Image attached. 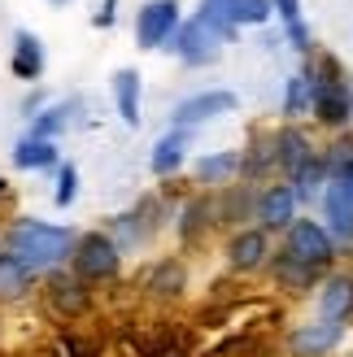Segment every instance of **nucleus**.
Here are the masks:
<instances>
[{"mask_svg":"<svg viewBox=\"0 0 353 357\" xmlns=\"http://www.w3.org/2000/svg\"><path fill=\"white\" fill-rule=\"evenodd\" d=\"M345 340V323H331V318H319V323H306L288 335V349L296 357H327Z\"/></svg>","mask_w":353,"mask_h":357,"instance_id":"obj_11","label":"nucleus"},{"mask_svg":"<svg viewBox=\"0 0 353 357\" xmlns=\"http://www.w3.org/2000/svg\"><path fill=\"white\" fill-rule=\"evenodd\" d=\"M179 31V0H144L135 13V44L140 48H170Z\"/></svg>","mask_w":353,"mask_h":357,"instance_id":"obj_5","label":"nucleus"},{"mask_svg":"<svg viewBox=\"0 0 353 357\" xmlns=\"http://www.w3.org/2000/svg\"><path fill=\"white\" fill-rule=\"evenodd\" d=\"M75 192H79V170L66 162V166L57 170V205H61V209L75 205Z\"/></svg>","mask_w":353,"mask_h":357,"instance_id":"obj_28","label":"nucleus"},{"mask_svg":"<svg viewBox=\"0 0 353 357\" xmlns=\"http://www.w3.org/2000/svg\"><path fill=\"white\" fill-rule=\"evenodd\" d=\"M44 296H48V310L57 318H83L92 310V288L75 271H52L44 279Z\"/></svg>","mask_w":353,"mask_h":357,"instance_id":"obj_7","label":"nucleus"},{"mask_svg":"<svg viewBox=\"0 0 353 357\" xmlns=\"http://www.w3.org/2000/svg\"><path fill=\"white\" fill-rule=\"evenodd\" d=\"M271 261V240H266V231L262 227H244L232 236V244H227V266L240 275H249V271H262V266Z\"/></svg>","mask_w":353,"mask_h":357,"instance_id":"obj_10","label":"nucleus"},{"mask_svg":"<svg viewBox=\"0 0 353 357\" xmlns=\"http://www.w3.org/2000/svg\"><path fill=\"white\" fill-rule=\"evenodd\" d=\"M271 275L284 292H310L314 283H319V271L306 261H296L292 253H271Z\"/></svg>","mask_w":353,"mask_h":357,"instance_id":"obj_16","label":"nucleus"},{"mask_svg":"<svg viewBox=\"0 0 353 357\" xmlns=\"http://www.w3.org/2000/svg\"><path fill=\"white\" fill-rule=\"evenodd\" d=\"M31 283H35V271H31V266H22V261L9 257V253H0V301L27 296Z\"/></svg>","mask_w":353,"mask_h":357,"instance_id":"obj_21","label":"nucleus"},{"mask_svg":"<svg viewBox=\"0 0 353 357\" xmlns=\"http://www.w3.org/2000/svg\"><path fill=\"white\" fill-rule=\"evenodd\" d=\"M314 109V83H310V70L288 79V92H284V118H301Z\"/></svg>","mask_w":353,"mask_h":357,"instance_id":"obj_24","label":"nucleus"},{"mask_svg":"<svg viewBox=\"0 0 353 357\" xmlns=\"http://www.w3.org/2000/svg\"><path fill=\"white\" fill-rule=\"evenodd\" d=\"M0 192H5V183H0Z\"/></svg>","mask_w":353,"mask_h":357,"instance_id":"obj_34","label":"nucleus"},{"mask_svg":"<svg viewBox=\"0 0 353 357\" xmlns=\"http://www.w3.org/2000/svg\"><path fill=\"white\" fill-rule=\"evenodd\" d=\"M13 166L17 170H48V166H57V144H52V139L27 135L22 144L13 149Z\"/></svg>","mask_w":353,"mask_h":357,"instance_id":"obj_22","label":"nucleus"},{"mask_svg":"<svg viewBox=\"0 0 353 357\" xmlns=\"http://www.w3.org/2000/svg\"><path fill=\"white\" fill-rule=\"evenodd\" d=\"M61 127H66V109H48L44 118H35L31 135H35V139H52V135H57Z\"/></svg>","mask_w":353,"mask_h":357,"instance_id":"obj_29","label":"nucleus"},{"mask_svg":"<svg viewBox=\"0 0 353 357\" xmlns=\"http://www.w3.org/2000/svg\"><path fill=\"white\" fill-rule=\"evenodd\" d=\"M240 174V153L227 149V153H209V157H197V178L209 188L218 183H232V178Z\"/></svg>","mask_w":353,"mask_h":357,"instance_id":"obj_20","label":"nucleus"},{"mask_svg":"<svg viewBox=\"0 0 353 357\" xmlns=\"http://www.w3.org/2000/svg\"><path fill=\"white\" fill-rule=\"evenodd\" d=\"M9 70H13V79H22V83H35V79L44 75V44L35 40L31 31H17V35H13Z\"/></svg>","mask_w":353,"mask_h":357,"instance_id":"obj_13","label":"nucleus"},{"mask_svg":"<svg viewBox=\"0 0 353 357\" xmlns=\"http://www.w3.org/2000/svg\"><path fill=\"white\" fill-rule=\"evenodd\" d=\"M319 314L331 318V323H349V318H353V275H331L323 283Z\"/></svg>","mask_w":353,"mask_h":357,"instance_id":"obj_17","label":"nucleus"},{"mask_svg":"<svg viewBox=\"0 0 353 357\" xmlns=\"http://www.w3.org/2000/svg\"><path fill=\"white\" fill-rule=\"evenodd\" d=\"M271 149H275V166L284 170L288 178H292V174H296V170H301V166L310 162V157H314L310 139H306L301 131H296V127H284V131H279V135L271 139Z\"/></svg>","mask_w":353,"mask_h":357,"instance_id":"obj_14","label":"nucleus"},{"mask_svg":"<svg viewBox=\"0 0 353 357\" xmlns=\"http://www.w3.org/2000/svg\"><path fill=\"white\" fill-rule=\"evenodd\" d=\"M114 105L127 127H140V75L135 70H118L114 75Z\"/></svg>","mask_w":353,"mask_h":357,"instance_id":"obj_19","label":"nucleus"},{"mask_svg":"<svg viewBox=\"0 0 353 357\" xmlns=\"http://www.w3.org/2000/svg\"><path fill=\"white\" fill-rule=\"evenodd\" d=\"M114 9H118V0H105L100 13H96V26H110V22H114Z\"/></svg>","mask_w":353,"mask_h":357,"instance_id":"obj_31","label":"nucleus"},{"mask_svg":"<svg viewBox=\"0 0 353 357\" xmlns=\"http://www.w3.org/2000/svg\"><path fill=\"white\" fill-rule=\"evenodd\" d=\"M61 344H66L70 357H96V344H92V340H79V335H66Z\"/></svg>","mask_w":353,"mask_h":357,"instance_id":"obj_30","label":"nucleus"},{"mask_svg":"<svg viewBox=\"0 0 353 357\" xmlns=\"http://www.w3.org/2000/svg\"><path fill=\"white\" fill-rule=\"evenodd\" d=\"M284 253H292L296 261L314 266V271H323V266H331V257H336V240H331L327 227H319L314 218H296V222L288 227Z\"/></svg>","mask_w":353,"mask_h":357,"instance_id":"obj_6","label":"nucleus"},{"mask_svg":"<svg viewBox=\"0 0 353 357\" xmlns=\"http://www.w3.org/2000/svg\"><path fill=\"white\" fill-rule=\"evenodd\" d=\"M188 144H192V131L188 127H174L170 135H162L153 144V157H149V170L157 174V178H166V174H174L183 166V157H188Z\"/></svg>","mask_w":353,"mask_h":357,"instance_id":"obj_12","label":"nucleus"},{"mask_svg":"<svg viewBox=\"0 0 353 357\" xmlns=\"http://www.w3.org/2000/svg\"><path fill=\"white\" fill-rule=\"evenodd\" d=\"M253 218L262 222V231H288L296 222V192H292V183H271L266 192H257Z\"/></svg>","mask_w":353,"mask_h":357,"instance_id":"obj_8","label":"nucleus"},{"mask_svg":"<svg viewBox=\"0 0 353 357\" xmlns=\"http://www.w3.org/2000/svg\"><path fill=\"white\" fill-rule=\"evenodd\" d=\"M209 213H214V205L209 201H192L188 209H183V222H179V231H183V240H192V236H201V227H209L214 218H209Z\"/></svg>","mask_w":353,"mask_h":357,"instance_id":"obj_27","label":"nucleus"},{"mask_svg":"<svg viewBox=\"0 0 353 357\" xmlns=\"http://www.w3.org/2000/svg\"><path fill=\"white\" fill-rule=\"evenodd\" d=\"M323 183H327V157H310V162L292 174V192H296V201H310V196H319Z\"/></svg>","mask_w":353,"mask_h":357,"instance_id":"obj_25","label":"nucleus"},{"mask_svg":"<svg viewBox=\"0 0 353 357\" xmlns=\"http://www.w3.org/2000/svg\"><path fill=\"white\" fill-rule=\"evenodd\" d=\"M5 253L17 257L22 266L40 271H57V266L75 253V231L57 227V222H40V218H17L5 231Z\"/></svg>","mask_w":353,"mask_h":357,"instance_id":"obj_1","label":"nucleus"},{"mask_svg":"<svg viewBox=\"0 0 353 357\" xmlns=\"http://www.w3.org/2000/svg\"><path fill=\"white\" fill-rule=\"evenodd\" d=\"M253 205H257V196L249 192V183H240L236 196H227L214 213H218V222H249L253 218Z\"/></svg>","mask_w":353,"mask_h":357,"instance_id":"obj_26","label":"nucleus"},{"mask_svg":"<svg viewBox=\"0 0 353 357\" xmlns=\"http://www.w3.org/2000/svg\"><path fill=\"white\" fill-rule=\"evenodd\" d=\"M310 83H314V118L327 127H345L353 118V92L345 87V70L336 57H319L310 66Z\"/></svg>","mask_w":353,"mask_h":357,"instance_id":"obj_3","label":"nucleus"},{"mask_svg":"<svg viewBox=\"0 0 353 357\" xmlns=\"http://www.w3.org/2000/svg\"><path fill=\"white\" fill-rule=\"evenodd\" d=\"M227 40H236V26H227L223 17H218V9L205 0V5L197 9V17L179 22L170 48L179 52V61H188V66H209V61L218 57V48H223Z\"/></svg>","mask_w":353,"mask_h":357,"instance_id":"obj_2","label":"nucleus"},{"mask_svg":"<svg viewBox=\"0 0 353 357\" xmlns=\"http://www.w3.org/2000/svg\"><path fill=\"white\" fill-rule=\"evenodd\" d=\"M35 357H57V353H35Z\"/></svg>","mask_w":353,"mask_h":357,"instance_id":"obj_32","label":"nucleus"},{"mask_svg":"<svg viewBox=\"0 0 353 357\" xmlns=\"http://www.w3.org/2000/svg\"><path fill=\"white\" fill-rule=\"evenodd\" d=\"M209 5H214L218 17H223L227 26H236V31H240V26H262V22L275 13L271 0H209Z\"/></svg>","mask_w":353,"mask_h":357,"instance_id":"obj_18","label":"nucleus"},{"mask_svg":"<svg viewBox=\"0 0 353 357\" xmlns=\"http://www.w3.org/2000/svg\"><path fill=\"white\" fill-rule=\"evenodd\" d=\"M52 5H70V0H52Z\"/></svg>","mask_w":353,"mask_h":357,"instance_id":"obj_33","label":"nucleus"},{"mask_svg":"<svg viewBox=\"0 0 353 357\" xmlns=\"http://www.w3.org/2000/svg\"><path fill=\"white\" fill-rule=\"evenodd\" d=\"M271 9L279 13V22H284V31H288V40H292V48H310V26L301 22V0H271Z\"/></svg>","mask_w":353,"mask_h":357,"instance_id":"obj_23","label":"nucleus"},{"mask_svg":"<svg viewBox=\"0 0 353 357\" xmlns=\"http://www.w3.org/2000/svg\"><path fill=\"white\" fill-rule=\"evenodd\" d=\"M183 288H188V271H183V261H174V257L157 261L153 271L144 275V292L157 296V301H174V296H183Z\"/></svg>","mask_w":353,"mask_h":357,"instance_id":"obj_15","label":"nucleus"},{"mask_svg":"<svg viewBox=\"0 0 353 357\" xmlns=\"http://www.w3.org/2000/svg\"><path fill=\"white\" fill-rule=\"evenodd\" d=\"M118 266H122V248L105 236V231H87V236L75 240L70 271L83 283H110V279H118Z\"/></svg>","mask_w":353,"mask_h":357,"instance_id":"obj_4","label":"nucleus"},{"mask_svg":"<svg viewBox=\"0 0 353 357\" xmlns=\"http://www.w3.org/2000/svg\"><path fill=\"white\" fill-rule=\"evenodd\" d=\"M232 109H236V92L214 87V92H197V96L179 100V105H174V114H170V122H174V127H197V122H209V118L232 114Z\"/></svg>","mask_w":353,"mask_h":357,"instance_id":"obj_9","label":"nucleus"}]
</instances>
